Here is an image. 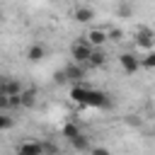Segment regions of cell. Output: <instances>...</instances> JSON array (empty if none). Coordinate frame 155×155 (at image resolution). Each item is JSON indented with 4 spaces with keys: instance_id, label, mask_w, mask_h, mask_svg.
Here are the masks:
<instances>
[{
    "instance_id": "obj_1",
    "label": "cell",
    "mask_w": 155,
    "mask_h": 155,
    "mask_svg": "<svg viewBox=\"0 0 155 155\" xmlns=\"http://www.w3.org/2000/svg\"><path fill=\"white\" fill-rule=\"evenodd\" d=\"M92 44L87 41V36H78L73 44H70V56H73V63L78 65H87L90 58H92Z\"/></svg>"
},
{
    "instance_id": "obj_2",
    "label": "cell",
    "mask_w": 155,
    "mask_h": 155,
    "mask_svg": "<svg viewBox=\"0 0 155 155\" xmlns=\"http://www.w3.org/2000/svg\"><path fill=\"white\" fill-rule=\"evenodd\" d=\"M87 107L107 111V109H111V107H114V99H111V97H109L104 90H90V97H87Z\"/></svg>"
},
{
    "instance_id": "obj_3",
    "label": "cell",
    "mask_w": 155,
    "mask_h": 155,
    "mask_svg": "<svg viewBox=\"0 0 155 155\" xmlns=\"http://www.w3.org/2000/svg\"><path fill=\"white\" fill-rule=\"evenodd\" d=\"M136 46L138 48H145V53H150L155 48V29H148V27H140L136 31Z\"/></svg>"
},
{
    "instance_id": "obj_4",
    "label": "cell",
    "mask_w": 155,
    "mask_h": 155,
    "mask_svg": "<svg viewBox=\"0 0 155 155\" xmlns=\"http://www.w3.org/2000/svg\"><path fill=\"white\" fill-rule=\"evenodd\" d=\"M119 65L124 68V73H128V75H133V73H138L143 65H140V58L136 56V53H131V51H124L121 56H119Z\"/></svg>"
},
{
    "instance_id": "obj_5",
    "label": "cell",
    "mask_w": 155,
    "mask_h": 155,
    "mask_svg": "<svg viewBox=\"0 0 155 155\" xmlns=\"http://www.w3.org/2000/svg\"><path fill=\"white\" fill-rule=\"evenodd\" d=\"M22 90H24L22 82L15 80V78H7V75H5V78L0 80V94H5V97H19Z\"/></svg>"
},
{
    "instance_id": "obj_6",
    "label": "cell",
    "mask_w": 155,
    "mask_h": 155,
    "mask_svg": "<svg viewBox=\"0 0 155 155\" xmlns=\"http://www.w3.org/2000/svg\"><path fill=\"white\" fill-rule=\"evenodd\" d=\"M17 155H44V143L41 140H24L17 145Z\"/></svg>"
},
{
    "instance_id": "obj_7",
    "label": "cell",
    "mask_w": 155,
    "mask_h": 155,
    "mask_svg": "<svg viewBox=\"0 0 155 155\" xmlns=\"http://www.w3.org/2000/svg\"><path fill=\"white\" fill-rule=\"evenodd\" d=\"M63 70H65V75H68V82H73V85H82V80H85V65L70 63V65H65Z\"/></svg>"
},
{
    "instance_id": "obj_8",
    "label": "cell",
    "mask_w": 155,
    "mask_h": 155,
    "mask_svg": "<svg viewBox=\"0 0 155 155\" xmlns=\"http://www.w3.org/2000/svg\"><path fill=\"white\" fill-rule=\"evenodd\" d=\"M44 58H46V46L39 44V41H34V44L27 48V61H29V63H41Z\"/></svg>"
},
{
    "instance_id": "obj_9",
    "label": "cell",
    "mask_w": 155,
    "mask_h": 155,
    "mask_svg": "<svg viewBox=\"0 0 155 155\" xmlns=\"http://www.w3.org/2000/svg\"><path fill=\"white\" fill-rule=\"evenodd\" d=\"M87 41L92 44V48H102L107 41H109V34L104 29H90L87 31Z\"/></svg>"
},
{
    "instance_id": "obj_10",
    "label": "cell",
    "mask_w": 155,
    "mask_h": 155,
    "mask_svg": "<svg viewBox=\"0 0 155 155\" xmlns=\"http://www.w3.org/2000/svg\"><path fill=\"white\" fill-rule=\"evenodd\" d=\"M87 97H90V87H85V85H73V90H70V99H73L75 104L87 107Z\"/></svg>"
},
{
    "instance_id": "obj_11",
    "label": "cell",
    "mask_w": 155,
    "mask_h": 155,
    "mask_svg": "<svg viewBox=\"0 0 155 155\" xmlns=\"http://www.w3.org/2000/svg\"><path fill=\"white\" fill-rule=\"evenodd\" d=\"M73 17H75V22H80V24H87L90 19H94V10H92V7H87V5H80V7H75Z\"/></svg>"
},
{
    "instance_id": "obj_12",
    "label": "cell",
    "mask_w": 155,
    "mask_h": 155,
    "mask_svg": "<svg viewBox=\"0 0 155 155\" xmlns=\"http://www.w3.org/2000/svg\"><path fill=\"white\" fill-rule=\"evenodd\" d=\"M19 102H22V109H31L36 104V87H24L19 94Z\"/></svg>"
},
{
    "instance_id": "obj_13",
    "label": "cell",
    "mask_w": 155,
    "mask_h": 155,
    "mask_svg": "<svg viewBox=\"0 0 155 155\" xmlns=\"http://www.w3.org/2000/svg\"><path fill=\"white\" fill-rule=\"evenodd\" d=\"M104 63H107V53H104L102 48H94V51H92V58H90L87 65H92V68H102Z\"/></svg>"
},
{
    "instance_id": "obj_14",
    "label": "cell",
    "mask_w": 155,
    "mask_h": 155,
    "mask_svg": "<svg viewBox=\"0 0 155 155\" xmlns=\"http://www.w3.org/2000/svg\"><path fill=\"white\" fill-rule=\"evenodd\" d=\"M61 133H63V138H68V140H75L78 136H82V131H80V126H78V124H65Z\"/></svg>"
},
{
    "instance_id": "obj_15",
    "label": "cell",
    "mask_w": 155,
    "mask_h": 155,
    "mask_svg": "<svg viewBox=\"0 0 155 155\" xmlns=\"http://www.w3.org/2000/svg\"><path fill=\"white\" fill-rule=\"evenodd\" d=\"M70 145L78 150V153H85V150H92V145H90V138L82 133V136H78L75 140H70Z\"/></svg>"
},
{
    "instance_id": "obj_16",
    "label": "cell",
    "mask_w": 155,
    "mask_h": 155,
    "mask_svg": "<svg viewBox=\"0 0 155 155\" xmlns=\"http://www.w3.org/2000/svg\"><path fill=\"white\" fill-rule=\"evenodd\" d=\"M116 15H119V17H131V15H133V7H131L128 2H121V5L116 7Z\"/></svg>"
},
{
    "instance_id": "obj_17",
    "label": "cell",
    "mask_w": 155,
    "mask_h": 155,
    "mask_svg": "<svg viewBox=\"0 0 155 155\" xmlns=\"http://www.w3.org/2000/svg\"><path fill=\"white\" fill-rule=\"evenodd\" d=\"M140 65H143V68H155V51L145 53V56L140 58Z\"/></svg>"
},
{
    "instance_id": "obj_18",
    "label": "cell",
    "mask_w": 155,
    "mask_h": 155,
    "mask_svg": "<svg viewBox=\"0 0 155 155\" xmlns=\"http://www.w3.org/2000/svg\"><path fill=\"white\" fill-rule=\"evenodd\" d=\"M15 126V121H12V116H7V114H2L0 116V131H10Z\"/></svg>"
},
{
    "instance_id": "obj_19",
    "label": "cell",
    "mask_w": 155,
    "mask_h": 155,
    "mask_svg": "<svg viewBox=\"0 0 155 155\" xmlns=\"http://www.w3.org/2000/svg\"><path fill=\"white\" fill-rule=\"evenodd\" d=\"M41 143H44V155H58L56 143H51V140H41Z\"/></svg>"
},
{
    "instance_id": "obj_20",
    "label": "cell",
    "mask_w": 155,
    "mask_h": 155,
    "mask_svg": "<svg viewBox=\"0 0 155 155\" xmlns=\"http://www.w3.org/2000/svg\"><path fill=\"white\" fill-rule=\"evenodd\" d=\"M107 34H109V41H121V39H124V31H121L119 27H114V29H109Z\"/></svg>"
},
{
    "instance_id": "obj_21",
    "label": "cell",
    "mask_w": 155,
    "mask_h": 155,
    "mask_svg": "<svg viewBox=\"0 0 155 155\" xmlns=\"http://www.w3.org/2000/svg\"><path fill=\"white\" fill-rule=\"evenodd\" d=\"M53 82H56V85H65V82H68L65 70H56V73H53Z\"/></svg>"
},
{
    "instance_id": "obj_22",
    "label": "cell",
    "mask_w": 155,
    "mask_h": 155,
    "mask_svg": "<svg viewBox=\"0 0 155 155\" xmlns=\"http://www.w3.org/2000/svg\"><path fill=\"white\" fill-rule=\"evenodd\" d=\"M90 153H92V155H111V153H109L107 148H102V145H97V148H92Z\"/></svg>"
}]
</instances>
